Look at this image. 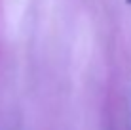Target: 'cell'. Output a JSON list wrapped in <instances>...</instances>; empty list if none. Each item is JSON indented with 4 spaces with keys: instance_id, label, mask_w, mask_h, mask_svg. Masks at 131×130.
<instances>
[{
    "instance_id": "1",
    "label": "cell",
    "mask_w": 131,
    "mask_h": 130,
    "mask_svg": "<svg viewBox=\"0 0 131 130\" xmlns=\"http://www.w3.org/2000/svg\"><path fill=\"white\" fill-rule=\"evenodd\" d=\"M127 4H131V0H127Z\"/></svg>"
}]
</instances>
